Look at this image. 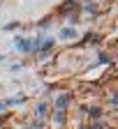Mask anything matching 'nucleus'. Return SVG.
Segmentation results:
<instances>
[{
	"instance_id": "f257e3e1",
	"label": "nucleus",
	"mask_w": 118,
	"mask_h": 129,
	"mask_svg": "<svg viewBox=\"0 0 118 129\" xmlns=\"http://www.w3.org/2000/svg\"><path fill=\"white\" fill-rule=\"evenodd\" d=\"M76 37V30L74 28H63L60 30V39H74Z\"/></svg>"
},
{
	"instance_id": "f03ea898",
	"label": "nucleus",
	"mask_w": 118,
	"mask_h": 129,
	"mask_svg": "<svg viewBox=\"0 0 118 129\" xmlns=\"http://www.w3.org/2000/svg\"><path fill=\"white\" fill-rule=\"evenodd\" d=\"M70 104V94H60L58 97V102H56V106H58V111H65V106Z\"/></svg>"
},
{
	"instance_id": "7ed1b4c3",
	"label": "nucleus",
	"mask_w": 118,
	"mask_h": 129,
	"mask_svg": "<svg viewBox=\"0 0 118 129\" xmlns=\"http://www.w3.org/2000/svg\"><path fill=\"white\" fill-rule=\"evenodd\" d=\"M90 115H93V118H100V115H102V111H100V108H93V111H90Z\"/></svg>"
},
{
	"instance_id": "20e7f679",
	"label": "nucleus",
	"mask_w": 118,
	"mask_h": 129,
	"mask_svg": "<svg viewBox=\"0 0 118 129\" xmlns=\"http://www.w3.org/2000/svg\"><path fill=\"white\" fill-rule=\"evenodd\" d=\"M113 104H116V106H118V94H116V97H113Z\"/></svg>"
},
{
	"instance_id": "39448f33",
	"label": "nucleus",
	"mask_w": 118,
	"mask_h": 129,
	"mask_svg": "<svg viewBox=\"0 0 118 129\" xmlns=\"http://www.w3.org/2000/svg\"><path fill=\"white\" fill-rule=\"evenodd\" d=\"M32 129H37V127H32Z\"/></svg>"
}]
</instances>
